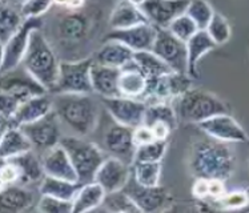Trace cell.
I'll use <instances>...</instances> for the list:
<instances>
[{
    "label": "cell",
    "instance_id": "1",
    "mask_svg": "<svg viewBox=\"0 0 249 213\" xmlns=\"http://www.w3.org/2000/svg\"><path fill=\"white\" fill-rule=\"evenodd\" d=\"M208 136L196 140L189 149L188 168L194 178L227 180L236 169V156L228 145Z\"/></svg>",
    "mask_w": 249,
    "mask_h": 213
},
{
    "label": "cell",
    "instance_id": "2",
    "mask_svg": "<svg viewBox=\"0 0 249 213\" xmlns=\"http://www.w3.org/2000/svg\"><path fill=\"white\" fill-rule=\"evenodd\" d=\"M53 111L73 135L88 136L99 120V106L92 93H53Z\"/></svg>",
    "mask_w": 249,
    "mask_h": 213
},
{
    "label": "cell",
    "instance_id": "3",
    "mask_svg": "<svg viewBox=\"0 0 249 213\" xmlns=\"http://www.w3.org/2000/svg\"><path fill=\"white\" fill-rule=\"evenodd\" d=\"M21 64L30 72L31 76L39 81L48 93H51L59 77L60 61L41 30L32 32L30 46Z\"/></svg>",
    "mask_w": 249,
    "mask_h": 213
},
{
    "label": "cell",
    "instance_id": "4",
    "mask_svg": "<svg viewBox=\"0 0 249 213\" xmlns=\"http://www.w3.org/2000/svg\"><path fill=\"white\" fill-rule=\"evenodd\" d=\"M178 123H200L211 117L231 113V106L219 96L203 88H189L172 102Z\"/></svg>",
    "mask_w": 249,
    "mask_h": 213
},
{
    "label": "cell",
    "instance_id": "5",
    "mask_svg": "<svg viewBox=\"0 0 249 213\" xmlns=\"http://www.w3.org/2000/svg\"><path fill=\"white\" fill-rule=\"evenodd\" d=\"M100 14L96 10H66L57 15L55 24L56 39L61 48L73 50L91 40Z\"/></svg>",
    "mask_w": 249,
    "mask_h": 213
},
{
    "label": "cell",
    "instance_id": "6",
    "mask_svg": "<svg viewBox=\"0 0 249 213\" xmlns=\"http://www.w3.org/2000/svg\"><path fill=\"white\" fill-rule=\"evenodd\" d=\"M60 144L68 152L73 162L79 183L87 184L95 181V176L99 168L107 159L102 149L95 142H88L84 139V136H77V135L63 136Z\"/></svg>",
    "mask_w": 249,
    "mask_h": 213
},
{
    "label": "cell",
    "instance_id": "7",
    "mask_svg": "<svg viewBox=\"0 0 249 213\" xmlns=\"http://www.w3.org/2000/svg\"><path fill=\"white\" fill-rule=\"evenodd\" d=\"M93 64L92 56L77 60L60 61V71L53 93H93L91 83V67Z\"/></svg>",
    "mask_w": 249,
    "mask_h": 213
},
{
    "label": "cell",
    "instance_id": "8",
    "mask_svg": "<svg viewBox=\"0 0 249 213\" xmlns=\"http://www.w3.org/2000/svg\"><path fill=\"white\" fill-rule=\"evenodd\" d=\"M194 79L188 73L171 72L163 76L148 79L147 91L142 96V102L147 104L153 103H172L184 92L192 88Z\"/></svg>",
    "mask_w": 249,
    "mask_h": 213
},
{
    "label": "cell",
    "instance_id": "9",
    "mask_svg": "<svg viewBox=\"0 0 249 213\" xmlns=\"http://www.w3.org/2000/svg\"><path fill=\"white\" fill-rule=\"evenodd\" d=\"M43 18H27L19 30L16 31L3 48L1 55V73L15 70L23 63L30 46L31 35L35 30H43Z\"/></svg>",
    "mask_w": 249,
    "mask_h": 213
},
{
    "label": "cell",
    "instance_id": "10",
    "mask_svg": "<svg viewBox=\"0 0 249 213\" xmlns=\"http://www.w3.org/2000/svg\"><path fill=\"white\" fill-rule=\"evenodd\" d=\"M152 52L163 59L175 72L187 73L188 52L187 43L178 39L168 28H158V36Z\"/></svg>",
    "mask_w": 249,
    "mask_h": 213
},
{
    "label": "cell",
    "instance_id": "11",
    "mask_svg": "<svg viewBox=\"0 0 249 213\" xmlns=\"http://www.w3.org/2000/svg\"><path fill=\"white\" fill-rule=\"evenodd\" d=\"M60 119L52 109L48 115L41 117L39 120L28 124H23L20 128L26 133L27 137L34 145V149L40 151L41 153L46 152L47 149L60 144L61 131H60Z\"/></svg>",
    "mask_w": 249,
    "mask_h": 213
},
{
    "label": "cell",
    "instance_id": "12",
    "mask_svg": "<svg viewBox=\"0 0 249 213\" xmlns=\"http://www.w3.org/2000/svg\"><path fill=\"white\" fill-rule=\"evenodd\" d=\"M103 106L119 124L136 128L144 124V116L147 111V103L132 97H100Z\"/></svg>",
    "mask_w": 249,
    "mask_h": 213
},
{
    "label": "cell",
    "instance_id": "13",
    "mask_svg": "<svg viewBox=\"0 0 249 213\" xmlns=\"http://www.w3.org/2000/svg\"><path fill=\"white\" fill-rule=\"evenodd\" d=\"M124 191L135 201L140 212H160L172 204V197L165 188L160 185L145 187L139 184L133 176H131L128 184L124 187Z\"/></svg>",
    "mask_w": 249,
    "mask_h": 213
},
{
    "label": "cell",
    "instance_id": "14",
    "mask_svg": "<svg viewBox=\"0 0 249 213\" xmlns=\"http://www.w3.org/2000/svg\"><path fill=\"white\" fill-rule=\"evenodd\" d=\"M207 136L224 142H249V135L231 113H223L197 124Z\"/></svg>",
    "mask_w": 249,
    "mask_h": 213
},
{
    "label": "cell",
    "instance_id": "15",
    "mask_svg": "<svg viewBox=\"0 0 249 213\" xmlns=\"http://www.w3.org/2000/svg\"><path fill=\"white\" fill-rule=\"evenodd\" d=\"M104 148L111 156L132 165L138 148L133 140V128L115 122L104 133Z\"/></svg>",
    "mask_w": 249,
    "mask_h": 213
},
{
    "label": "cell",
    "instance_id": "16",
    "mask_svg": "<svg viewBox=\"0 0 249 213\" xmlns=\"http://www.w3.org/2000/svg\"><path fill=\"white\" fill-rule=\"evenodd\" d=\"M156 36H158V27H155L151 23H145V24H139L123 30H111L104 36V41H120L135 52L152 51Z\"/></svg>",
    "mask_w": 249,
    "mask_h": 213
},
{
    "label": "cell",
    "instance_id": "17",
    "mask_svg": "<svg viewBox=\"0 0 249 213\" xmlns=\"http://www.w3.org/2000/svg\"><path fill=\"white\" fill-rule=\"evenodd\" d=\"M50 95L51 93H43L27 99L10 120H1V132L11 127H20L23 124L34 123L48 115L53 109L52 96Z\"/></svg>",
    "mask_w": 249,
    "mask_h": 213
},
{
    "label": "cell",
    "instance_id": "18",
    "mask_svg": "<svg viewBox=\"0 0 249 213\" xmlns=\"http://www.w3.org/2000/svg\"><path fill=\"white\" fill-rule=\"evenodd\" d=\"M189 0H145L140 7L148 20L158 28H168L178 16L187 11Z\"/></svg>",
    "mask_w": 249,
    "mask_h": 213
},
{
    "label": "cell",
    "instance_id": "19",
    "mask_svg": "<svg viewBox=\"0 0 249 213\" xmlns=\"http://www.w3.org/2000/svg\"><path fill=\"white\" fill-rule=\"evenodd\" d=\"M131 178V165L120 159L111 156L104 160L96 176L95 181L102 185L106 192L112 193L122 191Z\"/></svg>",
    "mask_w": 249,
    "mask_h": 213
},
{
    "label": "cell",
    "instance_id": "20",
    "mask_svg": "<svg viewBox=\"0 0 249 213\" xmlns=\"http://www.w3.org/2000/svg\"><path fill=\"white\" fill-rule=\"evenodd\" d=\"M40 158L46 175L52 176V178L79 183L73 162L61 144H57L55 147L47 149L46 152L41 153Z\"/></svg>",
    "mask_w": 249,
    "mask_h": 213
},
{
    "label": "cell",
    "instance_id": "21",
    "mask_svg": "<svg viewBox=\"0 0 249 213\" xmlns=\"http://www.w3.org/2000/svg\"><path fill=\"white\" fill-rule=\"evenodd\" d=\"M122 68L103 66L93 61L91 67V83L93 93L100 97L122 96L119 91V79Z\"/></svg>",
    "mask_w": 249,
    "mask_h": 213
},
{
    "label": "cell",
    "instance_id": "22",
    "mask_svg": "<svg viewBox=\"0 0 249 213\" xmlns=\"http://www.w3.org/2000/svg\"><path fill=\"white\" fill-rule=\"evenodd\" d=\"M91 56L93 61L97 64L123 68L129 64L131 61H133L135 51L120 41L108 40L104 41V44L93 52Z\"/></svg>",
    "mask_w": 249,
    "mask_h": 213
},
{
    "label": "cell",
    "instance_id": "23",
    "mask_svg": "<svg viewBox=\"0 0 249 213\" xmlns=\"http://www.w3.org/2000/svg\"><path fill=\"white\" fill-rule=\"evenodd\" d=\"M147 87L148 77L142 73L135 60L123 67L119 79V91L122 96L142 100L147 91Z\"/></svg>",
    "mask_w": 249,
    "mask_h": 213
},
{
    "label": "cell",
    "instance_id": "24",
    "mask_svg": "<svg viewBox=\"0 0 249 213\" xmlns=\"http://www.w3.org/2000/svg\"><path fill=\"white\" fill-rule=\"evenodd\" d=\"M145 23H149L145 14L140 7L131 3L129 0H119L108 20L111 30H123Z\"/></svg>",
    "mask_w": 249,
    "mask_h": 213
},
{
    "label": "cell",
    "instance_id": "25",
    "mask_svg": "<svg viewBox=\"0 0 249 213\" xmlns=\"http://www.w3.org/2000/svg\"><path fill=\"white\" fill-rule=\"evenodd\" d=\"M35 200L34 193L28 188L19 184H11L1 187L0 192V211L1 212L19 213L27 211Z\"/></svg>",
    "mask_w": 249,
    "mask_h": 213
},
{
    "label": "cell",
    "instance_id": "26",
    "mask_svg": "<svg viewBox=\"0 0 249 213\" xmlns=\"http://www.w3.org/2000/svg\"><path fill=\"white\" fill-rule=\"evenodd\" d=\"M217 47L216 41L209 36L207 30H200L196 35L187 41V52H188V70L187 73L194 80H197L198 75V61L203 59L208 52Z\"/></svg>",
    "mask_w": 249,
    "mask_h": 213
},
{
    "label": "cell",
    "instance_id": "27",
    "mask_svg": "<svg viewBox=\"0 0 249 213\" xmlns=\"http://www.w3.org/2000/svg\"><path fill=\"white\" fill-rule=\"evenodd\" d=\"M34 145L20 127H11L1 132L0 155L1 160L32 151Z\"/></svg>",
    "mask_w": 249,
    "mask_h": 213
},
{
    "label": "cell",
    "instance_id": "28",
    "mask_svg": "<svg viewBox=\"0 0 249 213\" xmlns=\"http://www.w3.org/2000/svg\"><path fill=\"white\" fill-rule=\"evenodd\" d=\"M107 196L106 189L96 181L83 184L73 198V213L89 212L102 207Z\"/></svg>",
    "mask_w": 249,
    "mask_h": 213
},
{
    "label": "cell",
    "instance_id": "29",
    "mask_svg": "<svg viewBox=\"0 0 249 213\" xmlns=\"http://www.w3.org/2000/svg\"><path fill=\"white\" fill-rule=\"evenodd\" d=\"M26 18L21 12V7L19 5L1 3L0 10V41L1 46H4L10 40L11 36L19 30L24 23Z\"/></svg>",
    "mask_w": 249,
    "mask_h": 213
},
{
    "label": "cell",
    "instance_id": "30",
    "mask_svg": "<svg viewBox=\"0 0 249 213\" xmlns=\"http://www.w3.org/2000/svg\"><path fill=\"white\" fill-rule=\"evenodd\" d=\"M82 185L83 184L76 183V181H68V180L52 178L46 175L40 181V195H48V196H53L61 200L73 201Z\"/></svg>",
    "mask_w": 249,
    "mask_h": 213
},
{
    "label": "cell",
    "instance_id": "31",
    "mask_svg": "<svg viewBox=\"0 0 249 213\" xmlns=\"http://www.w3.org/2000/svg\"><path fill=\"white\" fill-rule=\"evenodd\" d=\"M5 160H11V161H14L19 165V168L21 169V173H23V183L41 181L46 176L41 158H39L34 152V149L21 153V155H18V156H14V158L5 159Z\"/></svg>",
    "mask_w": 249,
    "mask_h": 213
},
{
    "label": "cell",
    "instance_id": "32",
    "mask_svg": "<svg viewBox=\"0 0 249 213\" xmlns=\"http://www.w3.org/2000/svg\"><path fill=\"white\" fill-rule=\"evenodd\" d=\"M133 60L148 79H155V77L163 76V75L175 72L163 59H160L152 51L135 52Z\"/></svg>",
    "mask_w": 249,
    "mask_h": 213
},
{
    "label": "cell",
    "instance_id": "33",
    "mask_svg": "<svg viewBox=\"0 0 249 213\" xmlns=\"http://www.w3.org/2000/svg\"><path fill=\"white\" fill-rule=\"evenodd\" d=\"M155 123H165L172 129L178 127V115H176V111L173 108V104H171V103L148 104L145 116H144V124L151 127Z\"/></svg>",
    "mask_w": 249,
    "mask_h": 213
},
{
    "label": "cell",
    "instance_id": "34",
    "mask_svg": "<svg viewBox=\"0 0 249 213\" xmlns=\"http://www.w3.org/2000/svg\"><path fill=\"white\" fill-rule=\"evenodd\" d=\"M161 161H135L133 162V178L145 187L160 185L161 178Z\"/></svg>",
    "mask_w": 249,
    "mask_h": 213
},
{
    "label": "cell",
    "instance_id": "35",
    "mask_svg": "<svg viewBox=\"0 0 249 213\" xmlns=\"http://www.w3.org/2000/svg\"><path fill=\"white\" fill-rule=\"evenodd\" d=\"M103 208L107 209L109 212H125V213H136L140 212L139 207L135 204L132 198L129 197L127 192L122 189L117 192L107 193L104 198Z\"/></svg>",
    "mask_w": 249,
    "mask_h": 213
},
{
    "label": "cell",
    "instance_id": "36",
    "mask_svg": "<svg viewBox=\"0 0 249 213\" xmlns=\"http://www.w3.org/2000/svg\"><path fill=\"white\" fill-rule=\"evenodd\" d=\"M214 12L216 11L207 0H189V4L185 11V14L194 19L200 30H207Z\"/></svg>",
    "mask_w": 249,
    "mask_h": 213
},
{
    "label": "cell",
    "instance_id": "37",
    "mask_svg": "<svg viewBox=\"0 0 249 213\" xmlns=\"http://www.w3.org/2000/svg\"><path fill=\"white\" fill-rule=\"evenodd\" d=\"M167 145L168 142L165 140H153L139 145L135 153V161H161L167 152Z\"/></svg>",
    "mask_w": 249,
    "mask_h": 213
},
{
    "label": "cell",
    "instance_id": "38",
    "mask_svg": "<svg viewBox=\"0 0 249 213\" xmlns=\"http://www.w3.org/2000/svg\"><path fill=\"white\" fill-rule=\"evenodd\" d=\"M168 30L171 31L178 39L183 40L184 43H187L189 39H192V37L197 34L198 31H200V28H198L197 24L195 23V20L192 18H189L187 14H183V15L178 16V18L169 24Z\"/></svg>",
    "mask_w": 249,
    "mask_h": 213
},
{
    "label": "cell",
    "instance_id": "39",
    "mask_svg": "<svg viewBox=\"0 0 249 213\" xmlns=\"http://www.w3.org/2000/svg\"><path fill=\"white\" fill-rule=\"evenodd\" d=\"M207 32L219 46V44L227 43L231 39L232 28H231V24H229L228 19L225 16L219 14V12H214L212 20L209 21L208 27H207Z\"/></svg>",
    "mask_w": 249,
    "mask_h": 213
},
{
    "label": "cell",
    "instance_id": "40",
    "mask_svg": "<svg viewBox=\"0 0 249 213\" xmlns=\"http://www.w3.org/2000/svg\"><path fill=\"white\" fill-rule=\"evenodd\" d=\"M37 211L43 213H73V201L41 195L37 201Z\"/></svg>",
    "mask_w": 249,
    "mask_h": 213
},
{
    "label": "cell",
    "instance_id": "41",
    "mask_svg": "<svg viewBox=\"0 0 249 213\" xmlns=\"http://www.w3.org/2000/svg\"><path fill=\"white\" fill-rule=\"evenodd\" d=\"M216 204L221 209H241L245 208L249 204L248 191H232L227 192L223 197L216 200Z\"/></svg>",
    "mask_w": 249,
    "mask_h": 213
},
{
    "label": "cell",
    "instance_id": "42",
    "mask_svg": "<svg viewBox=\"0 0 249 213\" xmlns=\"http://www.w3.org/2000/svg\"><path fill=\"white\" fill-rule=\"evenodd\" d=\"M0 181H1V187L23 181V173L19 165L11 160H3L0 169Z\"/></svg>",
    "mask_w": 249,
    "mask_h": 213
},
{
    "label": "cell",
    "instance_id": "43",
    "mask_svg": "<svg viewBox=\"0 0 249 213\" xmlns=\"http://www.w3.org/2000/svg\"><path fill=\"white\" fill-rule=\"evenodd\" d=\"M55 4L53 0H27L21 5V12L24 18H41L47 11L51 10L52 5Z\"/></svg>",
    "mask_w": 249,
    "mask_h": 213
},
{
    "label": "cell",
    "instance_id": "44",
    "mask_svg": "<svg viewBox=\"0 0 249 213\" xmlns=\"http://www.w3.org/2000/svg\"><path fill=\"white\" fill-rule=\"evenodd\" d=\"M133 140H135L136 147H139V145H144V144L153 142L156 139L153 136L152 128L145 124H142L139 127L133 128Z\"/></svg>",
    "mask_w": 249,
    "mask_h": 213
},
{
    "label": "cell",
    "instance_id": "45",
    "mask_svg": "<svg viewBox=\"0 0 249 213\" xmlns=\"http://www.w3.org/2000/svg\"><path fill=\"white\" fill-rule=\"evenodd\" d=\"M192 195L197 200L209 198V178H197L192 185Z\"/></svg>",
    "mask_w": 249,
    "mask_h": 213
},
{
    "label": "cell",
    "instance_id": "46",
    "mask_svg": "<svg viewBox=\"0 0 249 213\" xmlns=\"http://www.w3.org/2000/svg\"><path fill=\"white\" fill-rule=\"evenodd\" d=\"M227 193L224 180L220 178H209V198L212 200H219Z\"/></svg>",
    "mask_w": 249,
    "mask_h": 213
},
{
    "label": "cell",
    "instance_id": "47",
    "mask_svg": "<svg viewBox=\"0 0 249 213\" xmlns=\"http://www.w3.org/2000/svg\"><path fill=\"white\" fill-rule=\"evenodd\" d=\"M151 128H152L153 136H155L156 140L168 142V137H169L171 131H172V128L169 127L168 124H165V123H155L153 125H151Z\"/></svg>",
    "mask_w": 249,
    "mask_h": 213
},
{
    "label": "cell",
    "instance_id": "48",
    "mask_svg": "<svg viewBox=\"0 0 249 213\" xmlns=\"http://www.w3.org/2000/svg\"><path fill=\"white\" fill-rule=\"evenodd\" d=\"M27 0H1V3H8V4H14V5H19V7H21V5L26 3Z\"/></svg>",
    "mask_w": 249,
    "mask_h": 213
},
{
    "label": "cell",
    "instance_id": "49",
    "mask_svg": "<svg viewBox=\"0 0 249 213\" xmlns=\"http://www.w3.org/2000/svg\"><path fill=\"white\" fill-rule=\"evenodd\" d=\"M131 3H133L135 5H138V7H142L144 3H145V0H129Z\"/></svg>",
    "mask_w": 249,
    "mask_h": 213
}]
</instances>
